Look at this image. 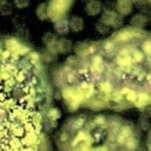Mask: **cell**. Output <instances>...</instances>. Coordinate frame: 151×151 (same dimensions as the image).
Here are the masks:
<instances>
[{"label":"cell","instance_id":"cell-14","mask_svg":"<svg viewBox=\"0 0 151 151\" xmlns=\"http://www.w3.org/2000/svg\"><path fill=\"white\" fill-rule=\"evenodd\" d=\"M83 19L80 17H73L70 21V27L73 29V31H80L83 28Z\"/></svg>","mask_w":151,"mask_h":151},{"label":"cell","instance_id":"cell-12","mask_svg":"<svg viewBox=\"0 0 151 151\" xmlns=\"http://www.w3.org/2000/svg\"><path fill=\"white\" fill-rule=\"evenodd\" d=\"M146 18L144 17V15H142V14H137V15H134L133 17V19L131 20V24L133 25V27H136V28H139V27H143V26H145L146 25Z\"/></svg>","mask_w":151,"mask_h":151},{"label":"cell","instance_id":"cell-9","mask_svg":"<svg viewBox=\"0 0 151 151\" xmlns=\"http://www.w3.org/2000/svg\"><path fill=\"white\" fill-rule=\"evenodd\" d=\"M68 27H70V22L64 18H60L55 21V29H57V32H59L61 34L66 33L68 31Z\"/></svg>","mask_w":151,"mask_h":151},{"label":"cell","instance_id":"cell-4","mask_svg":"<svg viewBox=\"0 0 151 151\" xmlns=\"http://www.w3.org/2000/svg\"><path fill=\"white\" fill-rule=\"evenodd\" d=\"M101 21L106 25L113 26V27H118L122 24V19L112 11H105L103 17H101Z\"/></svg>","mask_w":151,"mask_h":151},{"label":"cell","instance_id":"cell-16","mask_svg":"<svg viewBox=\"0 0 151 151\" xmlns=\"http://www.w3.org/2000/svg\"><path fill=\"white\" fill-rule=\"evenodd\" d=\"M142 50L146 55H151V40H145L142 45Z\"/></svg>","mask_w":151,"mask_h":151},{"label":"cell","instance_id":"cell-21","mask_svg":"<svg viewBox=\"0 0 151 151\" xmlns=\"http://www.w3.org/2000/svg\"><path fill=\"white\" fill-rule=\"evenodd\" d=\"M48 116H50V118H51L52 120H55V119L59 117V111H58L57 109H52V110L50 111Z\"/></svg>","mask_w":151,"mask_h":151},{"label":"cell","instance_id":"cell-1","mask_svg":"<svg viewBox=\"0 0 151 151\" xmlns=\"http://www.w3.org/2000/svg\"><path fill=\"white\" fill-rule=\"evenodd\" d=\"M72 0H50L48 2V18L51 20L57 21L61 18V15L68 11Z\"/></svg>","mask_w":151,"mask_h":151},{"label":"cell","instance_id":"cell-19","mask_svg":"<svg viewBox=\"0 0 151 151\" xmlns=\"http://www.w3.org/2000/svg\"><path fill=\"white\" fill-rule=\"evenodd\" d=\"M100 90L104 93H111L112 92V85L110 83H101L100 84Z\"/></svg>","mask_w":151,"mask_h":151},{"label":"cell","instance_id":"cell-13","mask_svg":"<svg viewBox=\"0 0 151 151\" xmlns=\"http://www.w3.org/2000/svg\"><path fill=\"white\" fill-rule=\"evenodd\" d=\"M150 100H151V97L149 94H146V93H138L137 99H136L134 103H136L137 106H145V105H147L150 103Z\"/></svg>","mask_w":151,"mask_h":151},{"label":"cell","instance_id":"cell-2","mask_svg":"<svg viewBox=\"0 0 151 151\" xmlns=\"http://www.w3.org/2000/svg\"><path fill=\"white\" fill-rule=\"evenodd\" d=\"M63 96L65 98V100L68 103V106L71 110H74L79 106V104L85 99L84 96L81 94V92L79 91V88H64L63 90Z\"/></svg>","mask_w":151,"mask_h":151},{"label":"cell","instance_id":"cell-22","mask_svg":"<svg viewBox=\"0 0 151 151\" xmlns=\"http://www.w3.org/2000/svg\"><path fill=\"white\" fill-rule=\"evenodd\" d=\"M97 151H105V147H100V149H98Z\"/></svg>","mask_w":151,"mask_h":151},{"label":"cell","instance_id":"cell-20","mask_svg":"<svg viewBox=\"0 0 151 151\" xmlns=\"http://www.w3.org/2000/svg\"><path fill=\"white\" fill-rule=\"evenodd\" d=\"M137 96H138V93H136L134 91H131V90H130V92L126 94V99H127L129 101L134 103V101H136V99H137Z\"/></svg>","mask_w":151,"mask_h":151},{"label":"cell","instance_id":"cell-18","mask_svg":"<svg viewBox=\"0 0 151 151\" xmlns=\"http://www.w3.org/2000/svg\"><path fill=\"white\" fill-rule=\"evenodd\" d=\"M85 139H90V137L85 133V132H79L78 133V136L74 138V142H73V145H76V144H78L80 140H83V142H85Z\"/></svg>","mask_w":151,"mask_h":151},{"label":"cell","instance_id":"cell-8","mask_svg":"<svg viewBox=\"0 0 151 151\" xmlns=\"http://www.w3.org/2000/svg\"><path fill=\"white\" fill-rule=\"evenodd\" d=\"M78 88H79V91L81 92V94L84 96L85 99H86V98H90V97L93 96V93H94V87H93V85L87 84V83H83Z\"/></svg>","mask_w":151,"mask_h":151},{"label":"cell","instance_id":"cell-23","mask_svg":"<svg viewBox=\"0 0 151 151\" xmlns=\"http://www.w3.org/2000/svg\"><path fill=\"white\" fill-rule=\"evenodd\" d=\"M149 149H150V151H151V144H150V145H149Z\"/></svg>","mask_w":151,"mask_h":151},{"label":"cell","instance_id":"cell-3","mask_svg":"<svg viewBox=\"0 0 151 151\" xmlns=\"http://www.w3.org/2000/svg\"><path fill=\"white\" fill-rule=\"evenodd\" d=\"M5 44H6L7 50H8L9 52L14 53V54H20V55H22V54H26V53L29 51L28 47L24 46V45H22L19 40H17L15 38H9V39H7V40L5 41Z\"/></svg>","mask_w":151,"mask_h":151},{"label":"cell","instance_id":"cell-15","mask_svg":"<svg viewBox=\"0 0 151 151\" xmlns=\"http://www.w3.org/2000/svg\"><path fill=\"white\" fill-rule=\"evenodd\" d=\"M131 137V129L129 126H124L118 136V142L119 143H125L126 139H129Z\"/></svg>","mask_w":151,"mask_h":151},{"label":"cell","instance_id":"cell-25","mask_svg":"<svg viewBox=\"0 0 151 151\" xmlns=\"http://www.w3.org/2000/svg\"><path fill=\"white\" fill-rule=\"evenodd\" d=\"M0 1H1V0H0Z\"/></svg>","mask_w":151,"mask_h":151},{"label":"cell","instance_id":"cell-24","mask_svg":"<svg viewBox=\"0 0 151 151\" xmlns=\"http://www.w3.org/2000/svg\"><path fill=\"white\" fill-rule=\"evenodd\" d=\"M81 151H84V150H81Z\"/></svg>","mask_w":151,"mask_h":151},{"label":"cell","instance_id":"cell-5","mask_svg":"<svg viewBox=\"0 0 151 151\" xmlns=\"http://www.w3.org/2000/svg\"><path fill=\"white\" fill-rule=\"evenodd\" d=\"M100 7H101V5H100L99 1L90 0L87 2V5H86V13L88 15H96V14H98L100 12Z\"/></svg>","mask_w":151,"mask_h":151},{"label":"cell","instance_id":"cell-11","mask_svg":"<svg viewBox=\"0 0 151 151\" xmlns=\"http://www.w3.org/2000/svg\"><path fill=\"white\" fill-rule=\"evenodd\" d=\"M13 12V6L8 0H1L0 1V13L2 15H9Z\"/></svg>","mask_w":151,"mask_h":151},{"label":"cell","instance_id":"cell-10","mask_svg":"<svg viewBox=\"0 0 151 151\" xmlns=\"http://www.w3.org/2000/svg\"><path fill=\"white\" fill-rule=\"evenodd\" d=\"M37 17L40 20H46L48 18V6H47V4H40L37 7Z\"/></svg>","mask_w":151,"mask_h":151},{"label":"cell","instance_id":"cell-6","mask_svg":"<svg viewBox=\"0 0 151 151\" xmlns=\"http://www.w3.org/2000/svg\"><path fill=\"white\" fill-rule=\"evenodd\" d=\"M117 8L123 15H126L132 9V2H131V0H118Z\"/></svg>","mask_w":151,"mask_h":151},{"label":"cell","instance_id":"cell-17","mask_svg":"<svg viewBox=\"0 0 151 151\" xmlns=\"http://www.w3.org/2000/svg\"><path fill=\"white\" fill-rule=\"evenodd\" d=\"M13 4L17 8H26L28 5H29V0H13Z\"/></svg>","mask_w":151,"mask_h":151},{"label":"cell","instance_id":"cell-7","mask_svg":"<svg viewBox=\"0 0 151 151\" xmlns=\"http://www.w3.org/2000/svg\"><path fill=\"white\" fill-rule=\"evenodd\" d=\"M103 59L98 55L93 57L92 58V63H91V72L96 76V74H99L103 70Z\"/></svg>","mask_w":151,"mask_h":151}]
</instances>
